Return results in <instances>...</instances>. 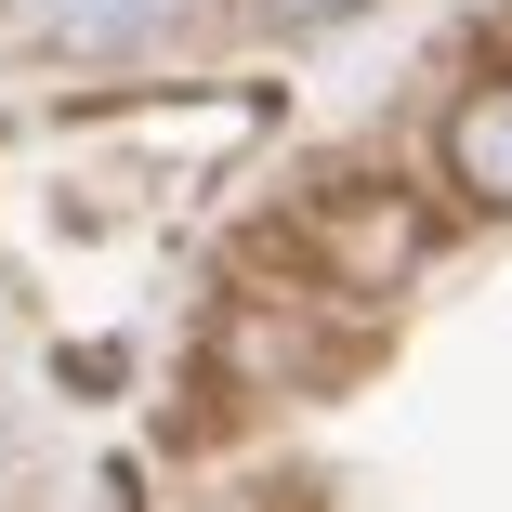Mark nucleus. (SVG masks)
I'll return each mask as SVG.
<instances>
[{"mask_svg":"<svg viewBox=\"0 0 512 512\" xmlns=\"http://www.w3.org/2000/svg\"><path fill=\"white\" fill-rule=\"evenodd\" d=\"M0 27L40 53H145L184 27V0H0Z\"/></svg>","mask_w":512,"mask_h":512,"instance_id":"nucleus-1","label":"nucleus"},{"mask_svg":"<svg viewBox=\"0 0 512 512\" xmlns=\"http://www.w3.org/2000/svg\"><path fill=\"white\" fill-rule=\"evenodd\" d=\"M447 171H460L473 197H499V211H512V79H486L473 106L447 119Z\"/></svg>","mask_w":512,"mask_h":512,"instance_id":"nucleus-2","label":"nucleus"},{"mask_svg":"<svg viewBox=\"0 0 512 512\" xmlns=\"http://www.w3.org/2000/svg\"><path fill=\"white\" fill-rule=\"evenodd\" d=\"M276 27H329V14H355V0H263Z\"/></svg>","mask_w":512,"mask_h":512,"instance_id":"nucleus-3","label":"nucleus"}]
</instances>
